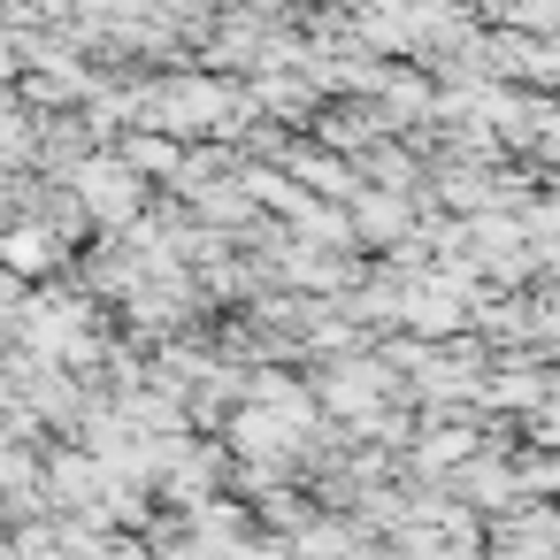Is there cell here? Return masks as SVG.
<instances>
[{"label": "cell", "instance_id": "2", "mask_svg": "<svg viewBox=\"0 0 560 560\" xmlns=\"http://www.w3.org/2000/svg\"><path fill=\"white\" fill-rule=\"evenodd\" d=\"M346 208H353V231H361L369 254H392L399 238L422 231V200L415 192H392V185H369V177L346 192Z\"/></svg>", "mask_w": 560, "mask_h": 560}, {"label": "cell", "instance_id": "5", "mask_svg": "<svg viewBox=\"0 0 560 560\" xmlns=\"http://www.w3.org/2000/svg\"><path fill=\"white\" fill-rule=\"evenodd\" d=\"M16 78H24V32L0 16V85H16Z\"/></svg>", "mask_w": 560, "mask_h": 560}, {"label": "cell", "instance_id": "1", "mask_svg": "<svg viewBox=\"0 0 560 560\" xmlns=\"http://www.w3.org/2000/svg\"><path fill=\"white\" fill-rule=\"evenodd\" d=\"M70 185L85 192V208H93V223H101V231H131V223L154 208V192H162L147 170H131V162H124V147H93V154L70 170Z\"/></svg>", "mask_w": 560, "mask_h": 560}, {"label": "cell", "instance_id": "4", "mask_svg": "<svg viewBox=\"0 0 560 560\" xmlns=\"http://www.w3.org/2000/svg\"><path fill=\"white\" fill-rule=\"evenodd\" d=\"M32 292H39L32 277H16L9 261H0V338H16V330H24V307H32Z\"/></svg>", "mask_w": 560, "mask_h": 560}, {"label": "cell", "instance_id": "3", "mask_svg": "<svg viewBox=\"0 0 560 560\" xmlns=\"http://www.w3.org/2000/svg\"><path fill=\"white\" fill-rule=\"evenodd\" d=\"M0 261H9L16 277H32V284H55V277L78 261V246H70L47 215H16V223H0Z\"/></svg>", "mask_w": 560, "mask_h": 560}]
</instances>
